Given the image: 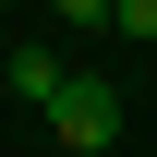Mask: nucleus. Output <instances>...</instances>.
I'll use <instances>...</instances> for the list:
<instances>
[{
	"label": "nucleus",
	"mask_w": 157,
	"mask_h": 157,
	"mask_svg": "<svg viewBox=\"0 0 157 157\" xmlns=\"http://www.w3.org/2000/svg\"><path fill=\"white\" fill-rule=\"evenodd\" d=\"M48 133L73 145V157H109V145H121V85H97V73H60V97H48Z\"/></svg>",
	"instance_id": "1"
},
{
	"label": "nucleus",
	"mask_w": 157,
	"mask_h": 157,
	"mask_svg": "<svg viewBox=\"0 0 157 157\" xmlns=\"http://www.w3.org/2000/svg\"><path fill=\"white\" fill-rule=\"evenodd\" d=\"M109 36H157V0H109Z\"/></svg>",
	"instance_id": "3"
},
{
	"label": "nucleus",
	"mask_w": 157,
	"mask_h": 157,
	"mask_svg": "<svg viewBox=\"0 0 157 157\" xmlns=\"http://www.w3.org/2000/svg\"><path fill=\"white\" fill-rule=\"evenodd\" d=\"M0 85H12L24 109H48V97H60V48H12V60H0Z\"/></svg>",
	"instance_id": "2"
},
{
	"label": "nucleus",
	"mask_w": 157,
	"mask_h": 157,
	"mask_svg": "<svg viewBox=\"0 0 157 157\" xmlns=\"http://www.w3.org/2000/svg\"><path fill=\"white\" fill-rule=\"evenodd\" d=\"M48 12H60V24H85V36H97V24H109V0H48Z\"/></svg>",
	"instance_id": "4"
}]
</instances>
